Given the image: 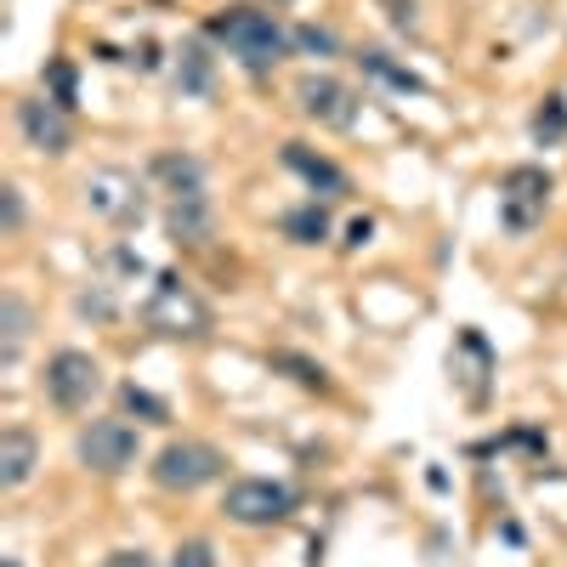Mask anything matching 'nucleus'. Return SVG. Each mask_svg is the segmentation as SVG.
I'll return each mask as SVG.
<instances>
[{
    "mask_svg": "<svg viewBox=\"0 0 567 567\" xmlns=\"http://www.w3.org/2000/svg\"><path fill=\"white\" fill-rule=\"evenodd\" d=\"M205 34L221 45L227 58H239L250 74H267L272 63L290 58V45H296V34L284 29L272 12H261V7H227V12H216L205 23Z\"/></svg>",
    "mask_w": 567,
    "mask_h": 567,
    "instance_id": "obj_1",
    "label": "nucleus"
},
{
    "mask_svg": "<svg viewBox=\"0 0 567 567\" xmlns=\"http://www.w3.org/2000/svg\"><path fill=\"white\" fill-rule=\"evenodd\" d=\"M142 323L159 329V336H187V341H199L210 336V307L187 290V284L176 272H159L154 278V296L142 301Z\"/></svg>",
    "mask_w": 567,
    "mask_h": 567,
    "instance_id": "obj_2",
    "label": "nucleus"
},
{
    "mask_svg": "<svg viewBox=\"0 0 567 567\" xmlns=\"http://www.w3.org/2000/svg\"><path fill=\"white\" fill-rule=\"evenodd\" d=\"M85 210L109 227H136L148 216V187H142L136 171H125V165H103V171L85 176Z\"/></svg>",
    "mask_w": 567,
    "mask_h": 567,
    "instance_id": "obj_3",
    "label": "nucleus"
},
{
    "mask_svg": "<svg viewBox=\"0 0 567 567\" xmlns=\"http://www.w3.org/2000/svg\"><path fill=\"white\" fill-rule=\"evenodd\" d=\"M221 471H227L221 449H210V443H199V437L165 443V449L154 454V483H159V488H171V494H194V488L216 483Z\"/></svg>",
    "mask_w": 567,
    "mask_h": 567,
    "instance_id": "obj_4",
    "label": "nucleus"
},
{
    "mask_svg": "<svg viewBox=\"0 0 567 567\" xmlns=\"http://www.w3.org/2000/svg\"><path fill=\"white\" fill-rule=\"evenodd\" d=\"M40 386H45V398H52L63 414H80L91 398L103 392V369H97V358L91 352H58L52 363H45V374H40Z\"/></svg>",
    "mask_w": 567,
    "mask_h": 567,
    "instance_id": "obj_5",
    "label": "nucleus"
},
{
    "mask_svg": "<svg viewBox=\"0 0 567 567\" xmlns=\"http://www.w3.org/2000/svg\"><path fill=\"white\" fill-rule=\"evenodd\" d=\"M74 454H80L85 471H97V477H120L125 465H136L142 443H136V432L125 420H91L80 432V443H74Z\"/></svg>",
    "mask_w": 567,
    "mask_h": 567,
    "instance_id": "obj_6",
    "label": "nucleus"
},
{
    "mask_svg": "<svg viewBox=\"0 0 567 567\" xmlns=\"http://www.w3.org/2000/svg\"><path fill=\"white\" fill-rule=\"evenodd\" d=\"M221 511L233 516V523H245V528H272V523H284V516L296 511V494L284 483H272V477H239L227 488Z\"/></svg>",
    "mask_w": 567,
    "mask_h": 567,
    "instance_id": "obj_7",
    "label": "nucleus"
},
{
    "mask_svg": "<svg viewBox=\"0 0 567 567\" xmlns=\"http://www.w3.org/2000/svg\"><path fill=\"white\" fill-rule=\"evenodd\" d=\"M296 97H301V114L318 120L323 131H352L358 125V109H363L358 91L341 85V80H329V74H307L296 85Z\"/></svg>",
    "mask_w": 567,
    "mask_h": 567,
    "instance_id": "obj_8",
    "label": "nucleus"
},
{
    "mask_svg": "<svg viewBox=\"0 0 567 567\" xmlns=\"http://www.w3.org/2000/svg\"><path fill=\"white\" fill-rule=\"evenodd\" d=\"M545 205H550V171H539V165H516V171H505L499 221H505L511 233H528V227L545 216Z\"/></svg>",
    "mask_w": 567,
    "mask_h": 567,
    "instance_id": "obj_9",
    "label": "nucleus"
},
{
    "mask_svg": "<svg viewBox=\"0 0 567 567\" xmlns=\"http://www.w3.org/2000/svg\"><path fill=\"white\" fill-rule=\"evenodd\" d=\"M18 125H23V136H29V148L34 154H69L74 148V125H69V109L63 103H52V97H29V103H18Z\"/></svg>",
    "mask_w": 567,
    "mask_h": 567,
    "instance_id": "obj_10",
    "label": "nucleus"
},
{
    "mask_svg": "<svg viewBox=\"0 0 567 567\" xmlns=\"http://www.w3.org/2000/svg\"><path fill=\"white\" fill-rule=\"evenodd\" d=\"M165 233H171V245H187V250L210 245L216 239V205H210V194L205 199H171Z\"/></svg>",
    "mask_w": 567,
    "mask_h": 567,
    "instance_id": "obj_11",
    "label": "nucleus"
},
{
    "mask_svg": "<svg viewBox=\"0 0 567 567\" xmlns=\"http://www.w3.org/2000/svg\"><path fill=\"white\" fill-rule=\"evenodd\" d=\"M154 182L165 187L171 199H205L210 187H205V165L194 154H159L154 159Z\"/></svg>",
    "mask_w": 567,
    "mask_h": 567,
    "instance_id": "obj_12",
    "label": "nucleus"
},
{
    "mask_svg": "<svg viewBox=\"0 0 567 567\" xmlns=\"http://www.w3.org/2000/svg\"><path fill=\"white\" fill-rule=\"evenodd\" d=\"M34 465H40V443L23 432V425L0 432V488H23L34 477Z\"/></svg>",
    "mask_w": 567,
    "mask_h": 567,
    "instance_id": "obj_13",
    "label": "nucleus"
},
{
    "mask_svg": "<svg viewBox=\"0 0 567 567\" xmlns=\"http://www.w3.org/2000/svg\"><path fill=\"white\" fill-rule=\"evenodd\" d=\"M284 165H290V171H301V176H307V182L318 187V194H323V199H341V194H347V187H352L341 165H329L323 154H307V148H301V142H290V148H284Z\"/></svg>",
    "mask_w": 567,
    "mask_h": 567,
    "instance_id": "obj_14",
    "label": "nucleus"
},
{
    "mask_svg": "<svg viewBox=\"0 0 567 567\" xmlns=\"http://www.w3.org/2000/svg\"><path fill=\"white\" fill-rule=\"evenodd\" d=\"M29 329H34V318H29V307H23V296H0V363L7 369H18V358H23V347H29Z\"/></svg>",
    "mask_w": 567,
    "mask_h": 567,
    "instance_id": "obj_15",
    "label": "nucleus"
},
{
    "mask_svg": "<svg viewBox=\"0 0 567 567\" xmlns=\"http://www.w3.org/2000/svg\"><path fill=\"white\" fill-rule=\"evenodd\" d=\"M176 85L187 91V97H210L216 58L205 52V40H182V52H176Z\"/></svg>",
    "mask_w": 567,
    "mask_h": 567,
    "instance_id": "obj_16",
    "label": "nucleus"
},
{
    "mask_svg": "<svg viewBox=\"0 0 567 567\" xmlns=\"http://www.w3.org/2000/svg\"><path fill=\"white\" fill-rule=\"evenodd\" d=\"M284 233H290L296 245H323V239H329V210L312 199V205H301V210L284 216Z\"/></svg>",
    "mask_w": 567,
    "mask_h": 567,
    "instance_id": "obj_17",
    "label": "nucleus"
},
{
    "mask_svg": "<svg viewBox=\"0 0 567 567\" xmlns=\"http://www.w3.org/2000/svg\"><path fill=\"white\" fill-rule=\"evenodd\" d=\"M358 63H363V74H374V80H381V85H392V91H425V80H420L414 69L392 63L386 52H363Z\"/></svg>",
    "mask_w": 567,
    "mask_h": 567,
    "instance_id": "obj_18",
    "label": "nucleus"
},
{
    "mask_svg": "<svg viewBox=\"0 0 567 567\" xmlns=\"http://www.w3.org/2000/svg\"><path fill=\"white\" fill-rule=\"evenodd\" d=\"M561 136H567V97H545L534 114V142L539 148H556Z\"/></svg>",
    "mask_w": 567,
    "mask_h": 567,
    "instance_id": "obj_19",
    "label": "nucleus"
},
{
    "mask_svg": "<svg viewBox=\"0 0 567 567\" xmlns=\"http://www.w3.org/2000/svg\"><path fill=\"white\" fill-rule=\"evenodd\" d=\"M114 290H120V284H109V278H97V284H91V290H80V301H74V307H80L85 318H103V323H109V318L120 312V301H114Z\"/></svg>",
    "mask_w": 567,
    "mask_h": 567,
    "instance_id": "obj_20",
    "label": "nucleus"
},
{
    "mask_svg": "<svg viewBox=\"0 0 567 567\" xmlns=\"http://www.w3.org/2000/svg\"><path fill=\"white\" fill-rule=\"evenodd\" d=\"M296 45H307V52H318V58H336V52H341V40L329 34V29H318V23L296 29Z\"/></svg>",
    "mask_w": 567,
    "mask_h": 567,
    "instance_id": "obj_21",
    "label": "nucleus"
},
{
    "mask_svg": "<svg viewBox=\"0 0 567 567\" xmlns=\"http://www.w3.org/2000/svg\"><path fill=\"white\" fill-rule=\"evenodd\" d=\"M272 363H278V369H296V381H301V386H312V392H323V386H329V381H323V369H318V363H307V358H290V352H278Z\"/></svg>",
    "mask_w": 567,
    "mask_h": 567,
    "instance_id": "obj_22",
    "label": "nucleus"
},
{
    "mask_svg": "<svg viewBox=\"0 0 567 567\" xmlns=\"http://www.w3.org/2000/svg\"><path fill=\"white\" fill-rule=\"evenodd\" d=\"M120 398H125V409H131V414H142V420H171V409H165L159 398H148V392H136V386H125Z\"/></svg>",
    "mask_w": 567,
    "mask_h": 567,
    "instance_id": "obj_23",
    "label": "nucleus"
},
{
    "mask_svg": "<svg viewBox=\"0 0 567 567\" xmlns=\"http://www.w3.org/2000/svg\"><path fill=\"white\" fill-rule=\"evenodd\" d=\"M171 567H216V550H210V539H187L182 550H176V561Z\"/></svg>",
    "mask_w": 567,
    "mask_h": 567,
    "instance_id": "obj_24",
    "label": "nucleus"
},
{
    "mask_svg": "<svg viewBox=\"0 0 567 567\" xmlns=\"http://www.w3.org/2000/svg\"><path fill=\"white\" fill-rule=\"evenodd\" d=\"M52 103H63V109L74 103V69H69L63 58L52 63Z\"/></svg>",
    "mask_w": 567,
    "mask_h": 567,
    "instance_id": "obj_25",
    "label": "nucleus"
},
{
    "mask_svg": "<svg viewBox=\"0 0 567 567\" xmlns=\"http://www.w3.org/2000/svg\"><path fill=\"white\" fill-rule=\"evenodd\" d=\"M0 199H7V233H18L23 227V194L18 187H0Z\"/></svg>",
    "mask_w": 567,
    "mask_h": 567,
    "instance_id": "obj_26",
    "label": "nucleus"
},
{
    "mask_svg": "<svg viewBox=\"0 0 567 567\" xmlns=\"http://www.w3.org/2000/svg\"><path fill=\"white\" fill-rule=\"evenodd\" d=\"M103 567H154V556L148 550H114Z\"/></svg>",
    "mask_w": 567,
    "mask_h": 567,
    "instance_id": "obj_27",
    "label": "nucleus"
},
{
    "mask_svg": "<svg viewBox=\"0 0 567 567\" xmlns=\"http://www.w3.org/2000/svg\"><path fill=\"white\" fill-rule=\"evenodd\" d=\"M369 233H374V221H369V216H358V221L347 227V245H352V250H358V245H369Z\"/></svg>",
    "mask_w": 567,
    "mask_h": 567,
    "instance_id": "obj_28",
    "label": "nucleus"
}]
</instances>
